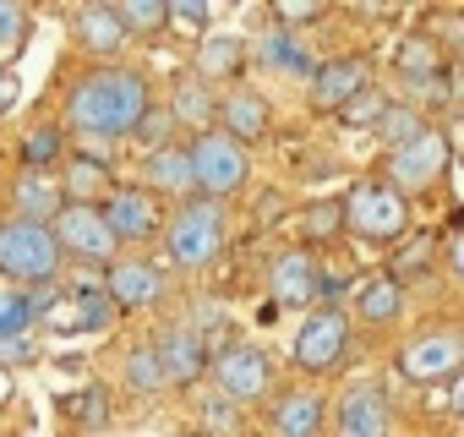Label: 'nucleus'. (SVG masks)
Masks as SVG:
<instances>
[{"instance_id": "f257e3e1", "label": "nucleus", "mask_w": 464, "mask_h": 437, "mask_svg": "<svg viewBox=\"0 0 464 437\" xmlns=\"http://www.w3.org/2000/svg\"><path fill=\"white\" fill-rule=\"evenodd\" d=\"M148 104H153L148 72L121 66V61L88 66L66 93V126H72V137H88V142H121V137H131V126L142 121Z\"/></svg>"}, {"instance_id": "f03ea898", "label": "nucleus", "mask_w": 464, "mask_h": 437, "mask_svg": "<svg viewBox=\"0 0 464 437\" xmlns=\"http://www.w3.org/2000/svg\"><path fill=\"white\" fill-rule=\"evenodd\" d=\"M224 241H229L224 202L186 197L175 213H164V257H169V268H180V274L213 268V263L224 257Z\"/></svg>"}, {"instance_id": "7ed1b4c3", "label": "nucleus", "mask_w": 464, "mask_h": 437, "mask_svg": "<svg viewBox=\"0 0 464 437\" xmlns=\"http://www.w3.org/2000/svg\"><path fill=\"white\" fill-rule=\"evenodd\" d=\"M61 247L50 225H28V218H0V279L12 290H44L61 279Z\"/></svg>"}, {"instance_id": "20e7f679", "label": "nucleus", "mask_w": 464, "mask_h": 437, "mask_svg": "<svg viewBox=\"0 0 464 437\" xmlns=\"http://www.w3.org/2000/svg\"><path fill=\"white\" fill-rule=\"evenodd\" d=\"M208 377H213V399L236 404V410L274 399V361L263 345H246V339H224L208 355Z\"/></svg>"}, {"instance_id": "39448f33", "label": "nucleus", "mask_w": 464, "mask_h": 437, "mask_svg": "<svg viewBox=\"0 0 464 437\" xmlns=\"http://www.w3.org/2000/svg\"><path fill=\"white\" fill-rule=\"evenodd\" d=\"M350 355H355V323H350V312H344V306H312L306 323H301L295 339H290L295 372H306V377H334V372L350 366Z\"/></svg>"}, {"instance_id": "423d86ee", "label": "nucleus", "mask_w": 464, "mask_h": 437, "mask_svg": "<svg viewBox=\"0 0 464 437\" xmlns=\"http://www.w3.org/2000/svg\"><path fill=\"white\" fill-rule=\"evenodd\" d=\"M339 208H344V230L355 241L393 247V241L410 236V202L393 186H382V180H355L350 197H339Z\"/></svg>"}, {"instance_id": "0eeeda50", "label": "nucleus", "mask_w": 464, "mask_h": 437, "mask_svg": "<svg viewBox=\"0 0 464 437\" xmlns=\"http://www.w3.org/2000/svg\"><path fill=\"white\" fill-rule=\"evenodd\" d=\"M186 164H191V191H202V202H224L246 191L252 180V153L236 148L224 131H202L186 142Z\"/></svg>"}, {"instance_id": "6e6552de", "label": "nucleus", "mask_w": 464, "mask_h": 437, "mask_svg": "<svg viewBox=\"0 0 464 437\" xmlns=\"http://www.w3.org/2000/svg\"><path fill=\"white\" fill-rule=\"evenodd\" d=\"M448 159H453L448 131H442V126H426L415 142H404V148L382 153V186H393L404 202H410V197H426V191H437V186H442Z\"/></svg>"}, {"instance_id": "1a4fd4ad", "label": "nucleus", "mask_w": 464, "mask_h": 437, "mask_svg": "<svg viewBox=\"0 0 464 437\" xmlns=\"http://www.w3.org/2000/svg\"><path fill=\"white\" fill-rule=\"evenodd\" d=\"M50 236H55L61 257H72V263H82V268H110V263L121 257V247H115L110 225L99 218V208H82V202H66V208L50 218Z\"/></svg>"}, {"instance_id": "9d476101", "label": "nucleus", "mask_w": 464, "mask_h": 437, "mask_svg": "<svg viewBox=\"0 0 464 437\" xmlns=\"http://www.w3.org/2000/svg\"><path fill=\"white\" fill-rule=\"evenodd\" d=\"M377 83V66L366 55H334V61H317L312 77H306V104L312 115H339L344 104H355L366 88Z\"/></svg>"}, {"instance_id": "9b49d317", "label": "nucleus", "mask_w": 464, "mask_h": 437, "mask_svg": "<svg viewBox=\"0 0 464 437\" xmlns=\"http://www.w3.org/2000/svg\"><path fill=\"white\" fill-rule=\"evenodd\" d=\"M99 218L110 225L115 247H142L164 230V202L142 186H110V197L99 202Z\"/></svg>"}, {"instance_id": "f8f14e48", "label": "nucleus", "mask_w": 464, "mask_h": 437, "mask_svg": "<svg viewBox=\"0 0 464 437\" xmlns=\"http://www.w3.org/2000/svg\"><path fill=\"white\" fill-rule=\"evenodd\" d=\"M393 432V399L377 377H361L334 404V437H388Z\"/></svg>"}, {"instance_id": "ddd939ff", "label": "nucleus", "mask_w": 464, "mask_h": 437, "mask_svg": "<svg viewBox=\"0 0 464 437\" xmlns=\"http://www.w3.org/2000/svg\"><path fill=\"white\" fill-rule=\"evenodd\" d=\"M169 296V274L153 263V257H115L104 268V301L121 306V312H142V306H159Z\"/></svg>"}, {"instance_id": "4468645a", "label": "nucleus", "mask_w": 464, "mask_h": 437, "mask_svg": "<svg viewBox=\"0 0 464 437\" xmlns=\"http://www.w3.org/2000/svg\"><path fill=\"white\" fill-rule=\"evenodd\" d=\"M393 77L410 99H448V72H442V55L426 34H404L399 50H393ZM404 99V104H410Z\"/></svg>"}, {"instance_id": "2eb2a0df", "label": "nucleus", "mask_w": 464, "mask_h": 437, "mask_svg": "<svg viewBox=\"0 0 464 437\" xmlns=\"http://www.w3.org/2000/svg\"><path fill=\"white\" fill-rule=\"evenodd\" d=\"M213 131H224L236 148H252V142H263L268 131H274V104L257 93V88H229L224 99H218V110H213Z\"/></svg>"}, {"instance_id": "dca6fc26", "label": "nucleus", "mask_w": 464, "mask_h": 437, "mask_svg": "<svg viewBox=\"0 0 464 437\" xmlns=\"http://www.w3.org/2000/svg\"><path fill=\"white\" fill-rule=\"evenodd\" d=\"M268 296H274V306L312 312L317 306V257L306 247L274 252V263H268Z\"/></svg>"}, {"instance_id": "f3484780", "label": "nucleus", "mask_w": 464, "mask_h": 437, "mask_svg": "<svg viewBox=\"0 0 464 437\" xmlns=\"http://www.w3.org/2000/svg\"><path fill=\"white\" fill-rule=\"evenodd\" d=\"M459 361H464V339L453 334V328H437V334H420V339H410L404 350H399V372L410 377V383H448L453 372H459Z\"/></svg>"}, {"instance_id": "a211bd4d", "label": "nucleus", "mask_w": 464, "mask_h": 437, "mask_svg": "<svg viewBox=\"0 0 464 437\" xmlns=\"http://www.w3.org/2000/svg\"><path fill=\"white\" fill-rule=\"evenodd\" d=\"M153 355H159V366H164V383L169 388H191V383H202V372H208V345L202 339H191L180 323H169V328H159L153 339Z\"/></svg>"}, {"instance_id": "6ab92c4d", "label": "nucleus", "mask_w": 464, "mask_h": 437, "mask_svg": "<svg viewBox=\"0 0 464 437\" xmlns=\"http://www.w3.org/2000/svg\"><path fill=\"white\" fill-rule=\"evenodd\" d=\"M323 426H328L323 393H312V388H285V393L268 399V432H274V437H323Z\"/></svg>"}, {"instance_id": "aec40b11", "label": "nucleus", "mask_w": 464, "mask_h": 437, "mask_svg": "<svg viewBox=\"0 0 464 437\" xmlns=\"http://www.w3.org/2000/svg\"><path fill=\"white\" fill-rule=\"evenodd\" d=\"M72 44H77V55H88L93 66H115L121 50H126V34H121V23H115L110 6H77V17H72Z\"/></svg>"}, {"instance_id": "412c9836", "label": "nucleus", "mask_w": 464, "mask_h": 437, "mask_svg": "<svg viewBox=\"0 0 464 437\" xmlns=\"http://www.w3.org/2000/svg\"><path fill=\"white\" fill-rule=\"evenodd\" d=\"M213 110H218V99H213V88H208L202 77L180 72V77L169 83V104H164V115L175 121V131H191V137L213 131Z\"/></svg>"}, {"instance_id": "4be33fe9", "label": "nucleus", "mask_w": 464, "mask_h": 437, "mask_svg": "<svg viewBox=\"0 0 464 437\" xmlns=\"http://www.w3.org/2000/svg\"><path fill=\"white\" fill-rule=\"evenodd\" d=\"M350 323H366V328H393L404 317V290L388 279V274H372V279H355L350 290Z\"/></svg>"}, {"instance_id": "5701e85b", "label": "nucleus", "mask_w": 464, "mask_h": 437, "mask_svg": "<svg viewBox=\"0 0 464 437\" xmlns=\"http://www.w3.org/2000/svg\"><path fill=\"white\" fill-rule=\"evenodd\" d=\"M142 191H153L159 202L164 197H197L191 191V164H186V142H164L142 159Z\"/></svg>"}, {"instance_id": "b1692460", "label": "nucleus", "mask_w": 464, "mask_h": 437, "mask_svg": "<svg viewBox=\"0 0 464 437\" xmlns=\"http://www.w3.org/2000/svg\"><path fill=\"white\" fill-rule=\"evenodd\" d=\"M55 306H61V296H55V285H44V290H0V334H34L44 317H55Z\"/></svg>"}, {"instance_id": "393cba45", "label": "nucleus", "mask_w": 464, "mask_h": 437, "mask_svg": "<svg viewBox=\"0 0 464 437\" xmlns=\"http://www.w3.org/2000/svg\"><path fill=\"white\" fill-rule=\"evenodd\" d=\"M66 208V197H61V186H55V175H17L12 180V218H28V225H50V218Z\"/></svg>"}, {"instance_id": "a878e982", "label": "nucleus", "mask_w": 464, "mask_h": 437, "mask_svg": "<svg viewBox=\"0 0 464 437\" xmlns=\"http://www.w3.org/2000/svg\"><path fill=\"white\" fill-rule=\"evenodd\" d=\"M241 72H246V39L241 34H213V39L197 44V72L191 77H202L208 88L213 83H236Z\"/></svg>"}, {"instance_id": "bb28decb", "label": "nucleus", "mask_w": 464, "mask_h": 437, "mask_svg": "<svg viewBox=\"0 0 464 437\" xmlns=\"http://www.w3.org/2000/svg\"><path fill=\"white\" fill-rule=\"evenodd\" d=\"M252 55H257L268 72H285V77H301V83H306V77H312V66H317V61L306 55L301 34H285V28H268V34L252 44Z\"/></svg>"}, {"instance_id": "cd10ccee", "label": "nucleus", "mask_w": 464, "mask_h": 437, "mask_svg": "<svg viewBox=\"0 0 464 437\" xmlns=\"http://www.w3.org/2000/svg\"><path fill=\"white\" fill-rule=\"evenodd\" d=\"M377 126V142H382V153H393V148H404V142H415L431 121H426V110L420 104H404V99H393V104H382V115L372 121Z\"/></svg>"}, {"instance_id": "c85d7f7f", "label": "nucleus", "mask_w": 464, "mask_h": 437, "mask_svg": "<svg viewBox=\"0 0 464 437\" xmlns=\"http://www.w3.org/2000/svg\"><path fill=\"white\" fill-rule=\"evenodd\" d=\"M55 186H61V197H66V202L99 208V202L110 197V186H115V180H110V170H104V164H93V159H82V153H77V159H72V170H66V180H55Z\"/></svg>"}, {"instance_id": "c756f323", "label": "nucleus", "mask_w": 464, "mask_h": 437, "mask_svg": "<svg viewBox=\"0 0 464 437\" xmlns=\"http://www.w3.org/2000/svg\"><path fill=\"white\" fill-rule=\"evenodd\" d=\"M61 415H66L82 437L104 432V426H110V388H104V383H88V388L66 393V399H61Z\"/></svg>"}, {"instance_id": "7c9ffc66", "label": "nucleus", "mask_w": 464, "mask_h": 437, "mask_svg": "<svg viewBox=\"0 0 464 437\" xmlns=\"http://www.w3.org/2000/svg\"><path fill=\"white\" fill-rule=\"evenodd\" d=\"M115 23H121V34H126V44L131 39H142V44H153L164 28H169V17H164V0H115Z\"/></svg>"}, {"instance_id": "2f4dec72", "label": "nucleus", "mask_w": 464, "mask_h": 437, "mask_svg": "<svg viewBox=\"0 0 464 437\" xmlns=\"http://www.w3.org/2000/svg\"><path fill=\"white\" fill-rule=\"evenodd\" d=\"M61 159H66V131H61V126L44 121V126H34V131L23 137V170H28V175H50Z\"/></svg>"}, {"instance_id": "473e14b6", "label": "nucleus", "mask_w": 464, "mask_h": 437, "mask_svg": "<svg viewBox=\"0 0 464 437\" xmlns=\"http://www.w3.org/2000/svg\"><path fill=\"white\" fill-rule=\"evenodd\" d=\"M121 377H126V388H131L137 399H153V393L169 388V383H164V366H159V355H153V345H131L126 361H121Z\"/></svg>"}, {"instance_id": "72a5a7b5", "label": "nucleus", "mask_w": 464, "mask_h": 437, "mask_svg": "<svg viewBox=\"0 0 464 437\" xmlns=\"http://www.w3.org/2000/svg\"><path fill=\"white\" fill-rule=\"evenodd\" d=\"M437 268V236H415L410 247H399V257L388 263V279L404 290V285H415V279H426Z\"/></svg>"}, {"instance_id": "f704fd0d", "label": "nucleus", "mask_w": 464, "mask_h": 437, "mask_svg": "<svg viewBox=\"0 0 464 437\" xmlns=\"http://www.w3.org/2000/svg\"><path fill=\"white\" fill-rule=\"evenodd\" d=\"M344 236V208H339V197L334 202H312L306 213H301V241H306V252L312 247H328V241H339Z\"/></svg>"}, {"instance_id": "c9c22d12", "label": "nucleus", "mask_w": 464, "mask_h": 437, "mask_svg": "<svg viewBox=\"0 0 464 437\" xmlns=\"http://www.w3.org/2000/svg\"><path fill=\"white\" fill-rule=\"evenodd\" d=\"M28 34H34V17H28V6H17V0H0V61L23 55Z\"/></svg>"}, {"instance_id": "e433bc0d", "label": "nucleus", "mask_w": 464, "mask_h": 437, "mask_svg": "<svg viewBox=\"0 0 464 437\" xmlns=\"http://www.w3.org/2000/svg\"><path fill=\"white\" fill-rule=\"evenodd\" d=\"M241 426H246V415H241L236 404H224V399H208L202 415H197V432H202V437H236Z\"/></svg>"}, {"instance_id": "4c0bfd02", "label": "nucleus", "mask_w": 464, "mask_h": 437, "mask_svg": "<svg viewBox=\"0 0 464 437\" xmlns=\"http://www.w3.org/2000/svg\"><path fill=\"white\" fill-rule=\"evenodd\" d=\"M268 17H274V28L295 34V28H312V23H323V17H328V6H312V0H279V6H274Z\"/></svg>"}, {"instance_id": "58836bf2", "label": "nucleus", "mask_w": 464, "mask_h": 437, "mask_svg": "<svg viewBox=\"0 0 464 437\" xmlns=\"http://www.w3.org/2000/svg\"><path fill=\"white\" fill-rule=\"evenodd\" d=\"M169 137H175V121H169L164 110H153V104H148V110H142V121L131 126V142H142L148 153H153V148H164Z\"/></svg>"}, {"instance_id": "ea45409f", "label": "nucleus", "mask_w": 464, "mask_h": 437, "mask_svg": "<svg viewBox=\"0 0 464 437\" xmlns=\"http://www.w3.org/2000/svg\"><path fill=\"white\" fill-rule=\"evenodd\" d=\"M164 17L169 23H186V28H208L213 23V6H208V0H164Z\"/></svg>"}, {"instance_id": "a19ab883", "label": "nucleus", "mask_w": 464, "mask_h": 437, "mask_svg": "<svg viewBox=\"0 0 464 437\" xmlns=\"http://www.w3.org/2000/svg\"><path fill=\"white\" fill-rule=\"evenodd\" d=\"M382 104H388V99H382L377 88H366L355 104H344V110H339V121H344V126H372V121L382 115Z\"/></svg>"}, {"instance_id": "79ce46f5", "label": "nucleus", "mask_w": 464, "mask_h": 437, "mask_svg": "<svg viewBox=\"0 0 464 437\" xmlns=\"http://www.w3.org/2000/svg\"><path fill=\"white\" fill-rule=\"evenodd\" d=\"M28 361H39L34 334H0V366H28Z\"/></svg>"}, {"instance_id": "37998d69", "label": "nucleus", "mask_w": 464, "mask_h": 437, "mask_svg": "<svg viewBox=\"0 0 464 437\" xmlns=\"http://www.w3.org/2000/svg\"><path fill=\"white\" fill-rule=\"evenodd\" d=\"M12 99H17V77H12L6 66H0V115L12 110Z\"/></svg>"}]
</instances>
